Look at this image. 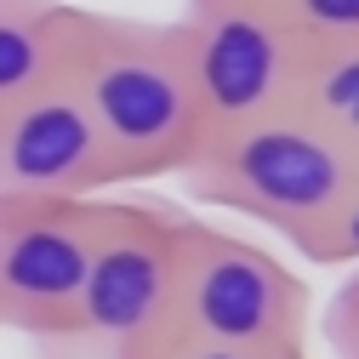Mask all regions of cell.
Wrapping results in <instances>:
<instances>
[{
    "instance_id": "3",
    "label": "cell",
    "mask_w": 359,
    "mask_h": 359,
    "mask_svg": "<svg viewBox=\"0 0 359 359\" xmlns=\"http://www.w3.org/2000/svg\"><path fill=\"white\" fill-rule=\"evenodd\" d=\"M177 200L103 194V234L74 313L40 337V359H154L171 331Z\"/></svg>"
},
{
    "instance_id": "13",
    "label": "cell",
    "mask_w": 359,
    "mask_h": 359,
    "mask_svg": "<svg viewBox=\"0 0 359 359\" xmlns=\"http://www.w3.org/2000/svg\"><path fill=\"white\" fill-rule=\"evenodd\" d=\"M331 268H359V194L348 200L342 222H337V240H331Z\"/></svg>"
},
{
    "instance_id": "4",
    "label": "cell",
    "mask_w": 359,
    "mask_h": 359,
    "mask_svg": "<svg viewBox=\"0 0 359 359\" xmlns=\"http://www.w3.org/2000/svg\"><path fill=\"white\" fill-rule=\"evenodd\" d=\"M313 291L291 268L217 222H200L177 205L171 245V337L262 348V353H308Z\"/></svg>"
},
{
    "instance_id": "7",
    "label": "cell",
    "mask_w": 359,
    "mask_h": 359,
    "mask_svg": "<svg viewBox=\"0 0 359 359\" xmlns=\"http://www.w3.org/2000/svg\"><path fill=\"white\" fill-rule=\"evenodd\" d=\"M0 194H46V200L114 194L109 149L63 69L12 109H0Z\"/></svg>"
},
{
    "instance_id": "8",
    "label": "cell",
    "mask_w": 359,
    "mask_h": 359,
    "mask_svg": "<svg viewBox=\"0 0 359 359\" xmlns=\"http://www.w3.org/2000/svg\"><path fill=\"white\" fill-rule=\"evenodd\" d=\"M74 34V6L69 0H0V109L46 86Z\"/></svg>"
},
{
    "instance_id": "2",
    "label": "cell",
    "mask_w": 359,
    "mask_h": 359,
    "mask_svg": "<svg viewBox=\"0 0 359 359\" xmlns=\"http://www.w3.org/2000/svg\"><path fill=\"white\" fill-rule=\"evenodd\" d=\"M177 183L189 200L245 217L297 245L308 262L331 268L337 222L359 194V154L291 103L251 126L211 131L194 160L177 171Z\"/></svg>"
},
{
    "instance_id": "1",
    "label": "cell",
    "mask_w": 359,
    "mask_h": 359,
    "mask_svg": "<svg viewBox=\"0 0 359 359\" xmlns=\"http://www.w3.org/2000/svg\"><path fill=\"white\" fill-rule=\"evenodd\" d=\"M63 74L109 149L114 189L165 183L205 143V114L194 97L183 23L74 6Z\"/></svg>"
},
{
    "instance_id": "6",
    "label": "cell",
    "mask_w": 359,
    "mask_h": 359,
    "mask_svg": "<svg viewBox=\"0 0 359 359\" xmlns=\"http://www.w3.org/2000/svg\"><path fill=\"white\" fill-rule=\"evenodd\" d=\"M97 234L103 194H0V325L23 331L29 342L52 337L80 302Z\"/></svg>"
},
{
    "instance_id": "9",
    "label": "cell",
    "mask_w": 359,
    "mask_h": 359,
    "mask_svg": "<svg viewBox=\"0 0 359 359\" xmlns=\"http://www.w3.org/2000/svg\"><path fill=\"white\" fill-rule=\"evenodd\" d=\"M297 109L325 126L342 149L359 154V40L353 46H313L302 63Z\"/></svg>"
},
{
    "instance_id": "10",
    "label": "cell",
    "mask_w": 359,
    "mask_h": 359,
    "mask_svg": "<svg viewBox=\"0 0 359 359\" xmlns=\"http://www.w3.org/2000/svg\"><path fill=\"white\" fill-rule=\"evenodd\" d=\"M280 6L308 46H353L359 40V0H280Z\"/></svg>"
},
{
    "instance_id": "12",
    "label": "cell",
    "mask_w": 359,
    "mask_h": 359,
    "mask_svg": "<svg viewBox=\"0 0 359 359\" xmlns=\"http://www.w3.org/2000/svg\"><path fill=\"white\" fill-rule=\"evenodd\" d=\"M154 359H308V353H262V348H222V342H183V337H171Z\"/></svg>"
},
{
    "instance_id": "11",
    "label": "cell",
    "mask_w": 359,
    "mask_h": 359,
    "mask_svg": "<svg viewBox=\"0 0 359 359\" xmlns=\"http://www.w3.org/2000/svg\"><path fill=\"white\" fill-rule=\"evenodd\" d=\"M325 348L331 359H359V268H353V280H342L325 302Z\"/></svg>"
},
{
    "instance_id": "5",
    "label": "cell",
    "mask_w": 359,
    "mask_h": 359,
    "mask_svg": "<svg viewBox=\"0 0 359 359\" xmlns=\"http://www.w3.org/2000/svg\"><path fill=\"white\" fill-rule=\"evenodd\" d=\"M177 23L189 40V74L205 114V137L297 103L302 63L313 46L297 34L280 0H189Z\"/></svg>"
}]
</instances>
